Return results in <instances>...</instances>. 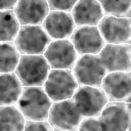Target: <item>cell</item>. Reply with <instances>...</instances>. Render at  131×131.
I'll list each match as a JSON object with an SVG mask.
<instances>
[{
    "label": "cell",
    "mask_w": 131,
    "mask_h": 131,
    "mask_svg": "<svg viewBox=\"0 0 131 131\" xmlns=\"http://www.w3.org/2000/svg\"><path fill=\"white\" fill-rule=\"evenodd\" d=\"M71 14L76 26H97L104 15L97 0H78Z\"/></svg>",
    "instance_id": "16"
},
{
    "label": "cell",
    "mask_w": 131,
    "mask_h": 131,
    "mask_svg": "<svg viewBox=\"0 0 131 131\" xmlns=\"http://www.w3.org/2000/svg\"><path fill=\"white\" fill-rule=\"evenodd\" d=\"M106 72H131V45L105 43L98 53Z\"/></svg>",
    "instance_id": "13"
},
{
    "label": "cell",
    "mask_w": 131,
    "mask_h": 131,
    "mask_svg": "<svg viewBox=\"0 0 131 131\" xmlns=\"http://www.w3.org/2000/svg\"><path fill=\"white\" fill-rule=\"evenodd\" d=\"M50 69L43 54H20L14 73L23 86H43Z\"/></svg>",
    "instance_id": "2"
},
{
    "label": "cell",
    "mask_w": 131,
    "mask_h": 131,
    "mask_svg": "<svg viewBox=\"0 0 131 131\" xmlns=\"http://www.w3.org/2000/svg\"><path fill=\"white\" fill-rule=\"evenodd\" d=\"M104 15L117 17L131 16V0H97Z\"/></svg>",
    "instance_id": "21"
},
{
    "label": "cell",
    "mask_w": 131,
    "mask_h": 131,
    "mask_svg": "<svg viewBox=\"0 0 131 131\" xmlns=\"http://www.w3.org/2000/svg\"><path fill=\"white\" fill-rule=\"evenodd\" d=\"M73 74L79 85L100 87L101 81L107 73L98 54H82L78 56Z\"/></svg>",
    "instance_id": "5"
},
{
    "label": "cell",
    "mask_w": 131,
    "mask_h": 131,
    "mask_svg": "<svg viewBox=\"0 0 131 131\" xmlns=\"http://www.w3.org/2000/svg\"><path fill=\"white\" fill-rule=\"evenodd\" d=\"M20 24L13 10L0 11V42H13Z\"/></svg>",
    "instance_id": "19"
},
{
    "label": "cell",
    "mask_w": 131,
    "mask_h": 131,
    "mask_svg": "<svg viewBox=\"0 0 131 131\" xmlns=\"http://www.w3.org/2000/svg\"><path fill=\"white\" fill-rule=\"evenodd\" d=\"M25 117L14 104L0 105V130H24Z\"/></svg>",
    "instance_id": "18"
},
{
    "label": "cell",
    "mask_w": 131,
    "mask_h": 131,
    "mask_svg": "<svg viewBox=\"0 0 131 131\" xmlns=\"http://www.w3.org/2000/svg\"><path fill=\"white\" fill-rule=\"evenodd\" d=\"M72 99L82 117H99L103 106L108 101L101 87L87 85H79Z\"/></svg>",
    "instance_id": "6"
},
{
    "label": "cell",
    "mask_w": 131,
    "mask_h": 131,
    "mask_svg": "<svg viewBox=\"0 0 131 131\" xmlns=\"http://www.w3.org/2000/svg\"><path fill=\"white\" fill-rule=\"evenodd\" d=\"M51 38L41 25L20 26L13 43L20 54H43Z\"/></svg>",
    "instance_id": "4"
},
{
    "label": "cell",
    "mask_w": 131,
    "mask_h": 131,
    "mask_svg": "<svg viewBox=\"0 0 131 131\" xmlns=\"http://www.w3.org/2000/svg\"><path fill=\"white\" fill-rule=\"evenodd\" d=\"M82 118L74 100L69 98L52 102L47 121L53 130H78Z\"/></svg>",
    "instance_id": "7"
},
{
    "label": "cell",
    "mask_w": 131,
    "mask_h": 131,
    "mask_svg": "<svg viewBox=\"0 0 131 131\" xmlns=\"http://www.w3.org/2000/svg\"><path fill=\"white\" fill-rule=\"evenodd\" d=\"M24 130L28 131H49L53 130L47 120H26Z\"/></svg>",
    "instance_id": "23"
},
{
    "label": "cell",
    "mask_w": 131,
    "mask_h": 131,
    "mask_svg": "<svg viewBox=\"0 0 131 131\" xmlns=\"http://www.w3.org/2000/svg\"><path fill=\"white\" fill-rule=\"evenodd\" d=\"M78 130L103 131L99 117H83L79 124Z\"/></svg>",
    "instance_id": "22"
},
{
    "label": "cell",
    "mask_w": 131,
    "mask_h": 131,
    "mask_svg": "<svg viewBox=\"0 0 131 131\" xmlns=\"http://www.w3.org/2000/svg\"><path fill=\"white\" fill-rule=\"evenodd\" d=\"M52 102L42 86H24L16 106L26 120H47Z\"/></svg>",
    "instance_id": "1"
},
{
    "label": "cell",
    "mask_w": 131,
    "mask_h": 131,
    "mask_svg": "<svg viewBox=\"0 0 131 131\" xmlns=\"http://www.w3.org/2000/svg\"><path fill=\"white\" fill-rule=\"evenodd\" d=\"M23 88L14 72L0 74V105L16 104Z\"/></svg>",
    "instance_id": "17"
},
{
    "label": "cell",
    "mask_w": 131,
    "mask_h": 131,
    "mask_svg": "<svg viewBox=\"0 0 131 131\" xmlns=\"http://www.w3.org/2000/svg\"><path fill=\"white\" fill-rule=\"evenodd\" d=\"M79 84L72 70L50 69L43 88L52 101L72 98Z\"/></svg>",
    "instance_id": "3"
},
{
    "label": "cell",
    "mask_w": 131,
    "mask_h": 131,
    "mask_svg": "<svg viewBox=\"0 0 131 131\" xmlns=\"http://www.w3.org/2000/svg\"><path fill=\"white\" fill-rule=\"evenodd\" d=\"M17 1L18 0H0V11L13 10Z\"/></svg>",
    "instance_id": "25"
},
{
    "label": "cell",
    "mask_w": 131,
    "mask_h": 131,
    "mask_svg": "<svg viewBox=\"0 0 131 131\" xmlns=\"http://www.w3.org/2000/svg\"><path fill=\"white\" fill-rule=\"evenodd\" d=\"M50 10H62L71 12L78 0H46Z\"/></svg>",
    "instance_id": "24"
},
{
    "label": "cell",
    "mask_w": 131,
    "mask_h": 131,
    "mask_svg": "<svg viewBox=\"0 0 131 131\" xmlns=\"http://www.w3.org/2000/svg\"><path fill=\"white\" fill-rule=\"evenodd\" d=\"M49 10L46 0H18L13 8L20 26L42 25Z\"/></svg>",
    "instance_id": "15"
},
{
    "label": "cell",
    "mask_w": 131,
    "mask_h": 131,
    "mask_svg": "<svg viewBox=\"0 0 131 131\" xmlns=\"http://www.w3.org/2000/svg\"><path fill=\"white\" fill-rule=\"evenodd\" d=\"M70 41L79 55L98 54L105 44L97 26H77Z\"/></svg>",
    "instance_id": "12"
},
{
    "label": "cell",
    "mask_w": 131,
    "mask_h": 131,
    "mask_svg": "<svg viewBox=\"0 0 131 131\" xmlns=\"http://www.w3.org/2000/svg\"><path fill=\"white\" fill-rule=\"evenodd\" d=\"M20 53L13 42H0V74L14 72Z\"/></svg>",
    "instance_id": "20"
},
{
    "label": "cell",
    "mask_w": 131,
    "mask_h": 131,
    "mask_svg": "<svg viewBox=\"0 0 131 131\" xmlns=\"http://www.w3.org/2000/svg\"><path fill=\"white\" fill-rule=\"evenodd\" d=\"M51 69L72 70L79 56L69 39L51 40L43 53Z\"/></svg>",
    "instance_id": "10"
},
{
    "label": "cell",
    "mask_w": 131,
    "mask_h": 131,
    "mask_svg": "<svg viewBox=\"0 0 131 131\" xmlns=\"http://www.w3.org/2000/svg\"><path fill=\"white\" fill-rule=\"evenodd\" d=\"M100 87L108 101L130 102L131 98V72H107Z\"/></svg>",
    "instance_id": "11"
},
{
    "label": "cell",
    "mask_w": 131,
    "mask_h": 131,
    "mask_svg": "<svg viewBox=\"0 0 131 131\" xmlns=\"http://www.w3.org/2000/svg\"><path fill=\"white\" fill-rule=\"evenodd\" d=\"M41 26L51 40L70 39L77 27L71 12L62 10H49Z\"/></svg>",
    "instance_id": "14"
},
{
    "label": "cell",
    "mask_w": 131,
    "mask_h": 131,
    "mask_svg": "<svg viewBox=\"0 0 131 131\" xmlns=\"http://www.w3.org/2000/svg\"><path fill=\"white\" fill-rule=\"evenodd\" d=\"M99 33L105 43L130 44L131 19L130 17H117L103 15L97 25Z\"/></svg>",
    "instance_id": "9"
},
{
    "label": "cell",
    "mask_w": 131,
    "mask_h": 131,
    "mask_svg": "<svg viewBox=\"0 0 131 131\" xmlns=\"http://www.w3.org/2000/svg\"><path fill=\"white\" fill-rule=\"evenodd\" d=\"M99 119L103 131H127L130 129L131 104L125 101H107Z\"/></svg>",
    "instance_id": "8"
}]
</instances>
